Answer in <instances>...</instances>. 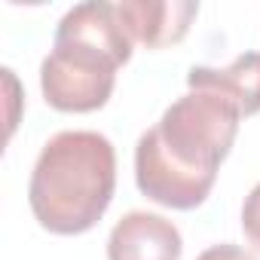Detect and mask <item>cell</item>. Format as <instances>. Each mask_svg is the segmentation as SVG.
<instances>
[{
    "label": "cell",
    "instance_id": "cell-1",
    "mask_svg": "<svg viewBox=\"0 0 260 260\" xmlns=\"http://www.w3.org/2000/svg\"><path fill=\"white\" fill-rule=\"evenodd\" d=\"M239 119V107L214 89H190L181 95L166 107L159 122L138 138V190L178 211L202 205L236 141Z\"/></svg>",
    "mask_w": 260,
    "mask_h": 260
},
{
    "label": "cell",
    "instance_id": "cell-2",
    "mask_svg": "<svg viewBox=\"0 0 260 260\" xmlns=\"http://www.w3.org/2000/svg\"><path fill=\"white\" fill-rule=\"evenodd\" d=\"M132 58L128 37L116 4L86 0L71 7L58 28L52 52L40 64L43 98L55 110L89 113L107 104L116 71Z\"/></svg>",
    "mask_w": 260,
    "mask_h": 260
},
{
    "label": "cell",
    "instance_id": "cell-3",
    "mask_svg": "<svg viewBox=\"0 0 260 260\" xmlns=\"http://www.w3.org/2000/svg\"><path fill=\"white\" fill-rule=\"evenodd\" d=\"M116 187V153L110 138L89 128L52 135L31 172L28 202L43 230L77 236L107 211Z\"/></svg>",
    "mask_w": 260,
    "mask_h": 260
},
{
    "label": "cell",
    "instance_id": "cell-4",
    "mask_svg": "<svg viewBox=\"0 0 260 260\" xmlns=\"http://www.w3.org/2000/svg\"><path fill=\"white\" fill-rule=\"evenodd\" d=\"M178 226L153 211H128L107 236V260H181Z\"/></svg>",
    "mask_w": 260,
    "mask_h": 260
},
{
    "label": "cell",
    "instance_id": "cell-5",
    "mask_svg": "<svg viewBox=\"0 0 260 260\" xmlns=\"http://www.w3.org/2000/svg\"><path fill=\"white\" fill-rule=\"evenodd\" d=\"M116 10L128 37L144 43L147 49H159L178 43L190 31L199 4L193 0H122L116 4Z\"/></svg>",
    "mask_w": 260,
    "mask_h": 260
},
{
    "label": "cell",
    "instance_id": "cell-6",
    "mask_svg": "<svg viewBox=\"0 0 260 260\" xmlns=\"http://www.w3.org/2000/svg\"><path fill=\"white\" fill-rule=\"evenodd\" d=\"M187 86L214 89L226 95L242 116H251L260 110V52H242L233 58L230 68H190Z\"/></svg>",
    "mask_w": 260,
    "mask_h": 260
},
{
    "label": "cell",
    "instance_id": "cell-7",
    "mask_svg": "<svg viewBox=\"0 0 260 260\" xmlns=\"http://www.w3.org/2000/svg\"><path fill=\"white\" fill-rule=\"evenodd\" d=\"M242 230H245L248 242L260 251V184L245 196V205H242Z\"/></svg>",
    "mask_w": 260,
    "mask_h": 260
},
{
    "label": "cell",
    "instance_id": "cell-8",
    "mask_svg": "<svg viewBox=\"0 0 260 260\" xmlns=\"http://www.w3.org/2000/svg\"><path fill=\"white\" fill-rule=\"evenodd\" d=\"M196 260H254V254H248L245 248H239L233 242H220V245L205 248Z\"/></svg>",
    "mask_w": 260,
    "mask_h": 260
}]
</instances>
